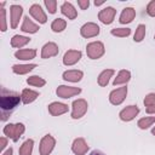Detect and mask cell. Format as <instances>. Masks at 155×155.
<instances>
[{
	"instance_id": "20",
	"label": "cell",
	"mask_w": 155,
	"mask_h": 155,
	"mask_svg": "<svg viewBox=\"0 0 155 155\" xmlns=\"http://www.w3.org/2000/svg\"><path fill=\"white\" fill-rule=\"evenodd\" d=\"M61 11H62V13H63L65 17H68V19H75L76 16H78V12H76L75 7H74L70 2H68V1H65V2L62 4Z\"/></svg>"
},
{
	"instance_id": "8",
	"label": "cell",
	"mask_w": 155,
	"mask_h": 155,
	"mask_svg": "<svg viewBox=\"0 0 155 155\" xmlns=\"http://www.w3.org/2000/svg\"><path fill=\"white\" fill-rule=\"evenodd\" d=\"M29 15H30L36 22H39L40 24H44V23H46V21H47V16H46V13L44 12V10L41 8V6H40L39 4H33V5L30 6V8H29Z\"/></svg>"
},
{
	"instance_id": "19",
	"label": "cell",
	"mask_w": 155,
	"mask_h": 155,
	"mask_svg": "<svg viewBox=\"0 0 155 155\" xmlns=\"http://www.w3.org/2000/svg\"><path fill=\"white\" fill-rule=\"evenodd\" d=\"M21 30L24 31V33L34 34V33H36V31L39 30V25L35 24V23L29 18V16H25V17L23 18V23H22V25H21Z\"/></svg>"
},
{
	"instance_id": "16",
	"label": "cell",
	"mask_w": 155,
	"mask_h": 155,
	"mask_svg": "<svg viewBox=\"0 0 155 155\" xmlns=\"http://www.w3.org/2000/svg\"><path fill=\"white\" fill-rule=\"evenodd\" d=\"M68 111V105L64 103H59V102H53L48 105V113L53 116H58L62 115L64 113Z\"/></svg>"
},
{
	"instance_id": "12",
	"label": "cell",
	"mask_w": 155,
	"mask_h": 155,
	"mask_svg": "<svg viewBox=\"0 0 155 155\" xmlns=\"http://www.w3.org/2000/svg\"><path fill=\"white\" fill-rule=\"evenodd\" d=\"M138 113H139V108L137 105H128L120 111L119 116L122 121H131L137 116Z\"/></svg>"
},
{
	"instance_id": "10",
	"label": "cell",
	"mask_w": 155,
	"mask_h": 155,
	"mask_svg": "<svg viewBox=\"0 0 155 155\" xmlns=\"http://www.w3.org/2000/svg\"><path fill=\"white\" fill-rule=\"evenodd\" d=\"M80 92H81V88L79 87H71V86H64V85L58 86V88L56 90L57 96L61 98H70L79 94Z\"/></svg>"
},
{
	"instance_id": "38",
	"label": "cell",
	"mask_w": 155,
	"mask_h": 155,
	"mask_svg": "<svg viewBox=\"0 0 155 155\" xmlns=\"http://www.w3.org/2000/svg\"><path fill=\"white\" fill-rule=\"evenodd\" d=\"M0 143H1V145H0V150L2 151V150L5 149V147H6V144H7V139H6L5 137H1V138H0Z\"/></svg>"
},
{
	"instance_id": "23",
	"label": "cell",
	"mask_w": 155,
	"mask_h": 155,
	"mask_svg": "<svg viewBox=\"0 0 155 155\" xmlns=\"http://www.w3.org/2000/svg\"><path fill=\"white\" fill-rule=\"evenodd\" d=\"M130 79H131V73L128 70H126V69H122V70H120L117 73V76L115 78L113 84H114V86L125 85V84H127L130 81Z\"/></svg>"
},
{
	"instance_id": "31",
	"label": "cell",
	"mask_w": 155,
	"mask_h": 155,
	"mask_svg": "<svg viewBox=\"0 0 155 155\" xmlns=\"http://www.w3.org/2000/svg\"><path fill=\"white\" fill-rule=\"evenodd\" d=\"M145 25L144 24H139L138 27H137V29H136V33H134V36H133V40L136 41V42H140L143 39H144V36H145Z\"/></svg>"
},
{
	"instance_id": "44",
	"label": "cell",
	"mask_w": 155,
	"mask_h": 155,
	"mask_svg": "<svg viewBox=\"0 0 155 155\" xmlns=\"http://www.w3.org/2000/svg\"><path fill=\"white\" fill-rule=\"evenodd\" d=\"M154 39H155V36H154Z\"/></svg>"
},
{
	"instance_id": "29",
	"label": "cell",
	"mask_w": 155,
	"mask_h": 155,
	"mask_svg": "<svg viewBox=\"0 0 155 155\" xmlns=\"http://www.w3.org/2000/svg\"><path fill=\"white\" fill-rule=\"evenodd\" d=\"M154 122H155V116H145V117L139 119V120H138V122H137V125H138V127H139V128L145 130V128L150 127Z\"/></svg>"
},
{
	"instance_id": "15",
	"label": "cell",
	"mask_w": 155,
	"mask_h": 155,
	"mask_svg": "<svg viewBox=\"0 0 155 155\" xmlns=\"http://www.w3.org/2000/svg\"><path fill=\"white\" fill-rule=\"evenodd\" d=\"M57 54H58V46L54 42H47V44L44 45V47L41 50V57L44 59L54 57Z\"/></svg>"
},
{
	"instance_id": "28",
	"label": "cell",
	"mask_w": 155,
	"mask_h": 155,
	"mask_svg": "<svg viewBox=\"0 0 155 155\" xmlns=\"http://www.w3.org/2000/svg\"><path fill=\"white\" fill-rule=\"evenodd\" d=\"M65 27H67V22H65L64 19H62V18H56V19L52 22V24H51V29H52L54 33H61V31H63V30L65 29Z\"/></svg>"
},
{
	"instance_id": "30",
	"label": "cell",
	"mask_w": 155,
	"mask_h": 155,
	"mask_svg": "<svg viewBox=\"0 0 155 155\" xmlns=\"http://www.w3.org/2000/svg\"><path fill=\"white\" fill-rule=\"evenodd\" d=\"M27 82H28V85H30V86H35V87H42V86L46 84V81H45L42 78L38 76V75L29 76V78L27 79Z\"/></svg>"
},
{
	"instance_id": "9",
	"label": "cell",
	"mask_w": 155,
	"mask_h": 155,
	"mask_svg": "<svg viewBox=\"0 0 155 155\" xmlns=\"http://www.w3.org/2000/svg\"><path fill=\"white\" fill-rule=\"evenodd\" d=\"M22 13H23V7L21 5L13 4V5L10 6V22H11V28L12 29L17 28Z\"/></svg>"
},
{
	"instance_id": "13",
	"label": "cell",
	"mask_w": 155,
	"mask_h": 155,
	"mask_svg": "<svg viewBox=\"0 0 155 155\" xmlns=\"http://www.w3.org/2000/svg\"><path fill=\"white\" fill-rule=\"evenodd\" d=\"M82 53L81 51H78V50H69L65 52L64 57H63V63L65 65H73L75 63H78L81 58Z\"/></svg>"
},
{
	"instance_id": "33",
	"label": "cell",
	"mask_w": 155,
	"mask_h": 155,
	"mask_svg": "<svg viewBox=\"0 0 155 155\" xmlns=\"http://www.w3.org/2000/svg\"><path fill=\"white\" fill-rule=\"evenodd\" d=\"M0 29L1 31H6L7 25H6V10L4 7L0 8Z\"/></svg>"
},
{
	"instance_id": "17",
	"label": "cell",
	"mask_w": 155,
	"mask_h": 155,
	"mask_svg": "<svg viewBox=\"0 0 155 155\" xmlns=\"http://www.w3.org/2000/svg\"><path fill=\"white\" fill-rule=\"evenodd\" d=\"M136 17V11L133 7H125L120 15V18H119V22L121 24H127V23H131Z\"/></svg>"
},
{
	"instance_id": "35",
	"label": "cell",
	"mask_w": 155,
	"mask_h": 155,
	"mask_svg": "<svg viewBox=\"0 0 155 155\" xmlns=\"http://www.w3.org/2000/svg\"><path fill=\"white\" fill-rule=\"evenodd\" d=\"M144 104L145 107H153L155 105V93H149L144 98Z\"/></svg>"
},
{
	"instance_id": "24",
	"label": "cell",
	"mask_w": 155,
	"mask_h": 155,
	"mask_svg": "<svg viewBox=\"0 0 155 155\" xmlns=\"http://www.w3.org/2000/svg\"><path fill=\"white\" fill-rule=\"evenodd\" d=\"M34 68H36V64H15L12 67V70L13 73L22 75V74H27L31 71Z\"/></svg>"
},
{
	"instance_id": "32",
	"label": "cell",
	"mask_w": 155,
	"mask_h": 155,
	"mask_svg": "<svg viewBox=\"0 0 155 155\" xmlns=\"http://www.w3.org/2000/svg\"><path fill=\"white\" fill-rule=\"evenodd\" d=\"M111 35L114 36H119V38H126L131 34V29L130 28H114L111 29Z\"/></svg>"
},
{
	"instance_id": "26",
	"label": "cell",
	"mask_w": 155,
	"mask_h": 155,
	"mask_svg": "<svg viewBox=\"0 0 155 155\" xmlns=\"http://www.w3.org/2000/svg\"><path fill=\"white\" fill-rule=\"evenodd\" d=\"M30 41V38L28 36H22V35H15L12 39H11V46L12 47H23L24 45H27L28 42Z\"/></svg>"
},
{
	"instance_id": "5",
	"label": "cell",
	"mask_w": 155,
	"mask_h": 155,
	"mask_svg": "<svg viewBox=\"0 0 155 155\" xmlns=\"http://www.w3.org/2000/svg\"><path fill=\"white\" fill-rule=\"evenodd\" d=\"M87 107H88L87 102L85 99H82V98L74 101L73 102L71 117L73 119H80V117H82L86 114V111H87Z\"/></svg>"
},
{
	"instance_id": "40",
	"label": "cell",
	"mask_w": 155,
	"mask_h": 155,
	"mask_svg": "<svg viewBox=\"0 0 155 155\" xmlns=\"http://www.w3.org/2000/svg\"><path fill=\"white\" fill-rule=\"evenodd\" d=\"M12 154H13V149H12V148H8L2 155H12Z\"/></svg>"
},
{
	"instance_id": "21",
	"label": "cell",
	"mask_w": 155,
	"mask_h": 155,
	"mask_svg": "<svg viewBox=\"0 0 155 155\" xmlns=\"http://www.w3.org/2000/svg\"><path fill=\"white\" fill-rule=\"evenodd\" d=\"M39 92L38 91H34V90H30V88H24L23 91H22V94H21V97H22V102L24 103V104H29V103H31V102H34L38 97H39Z\"/></svg>"
},
{
	"instance_id": "14",
	"label": "cell",
	"mask_w": 155,
	"mask_h": 155,
	"mask_svg": "<svg viewBox=\"0 0 155 155\" xmlns=\"http://www.w3.org/2000/svg\"><path fill=\"white\" fill-rule=\"evenodd\" d=\"M71 150L74 154L76 155H85L88 150V145L87 143L85 142L84 138H76L74 142H73V145H71Z\"/></svg>"
},
{
	"instance_id": "18",
	"label": "cell",
	"mask_w": 155,
	"mask_h": 155,
	"mask_svg": "<svg viewBox=\"0 0 155 155\" xmlns=\"http://www.w3.org/2000/svg\"><path fill=\"white\" fill-rule=\"evenodd\" d=\"M82 76H84V73L78 69H70V70H67L63 73V79L65 81H70V82H78L82 79Z\"/></svg>"
},
{
	"instance_id": "4",
	"label": "cell",
	"mask_w": 155,
	"mask_h": 155,
	"mask_svg": "<svg viewBox=\"0 0 155 155\" xmlns=\"http://www.w3.org/2000/svg\"><path fill=\"white\" fill-rule=\"evenodd\" d=\"M54 145H56V139L51 134L44 136L40 142V148H39L40 155H50L51 151L53 150Z\"/></svg>"
},
{
	"instance_id": "3",
	"label": "cell",
	"mask_w": 155,
	"mask_h": 155,
	"mask_svg": "<svg viewBox=\"0 0 155 155\" xmlns=\"http://www.w3.org/2000/svg\"><path fill=\"white\" fill-rule=\"evenodd\" d=\"M86 53L91 59H98L104 54V45L101 41L90 42L86 47Z\"/></svg>"
},
{
	"instance_id": "2",
	"label": "cell",
	"mask_w": 155,
	"mask_h": 155,
	"mask_svg": "<svg viewBox=\"0 0 155 155\" xmlns=\"http://www.w3.org/2000/svg\"><path fill=\"white\" fill-rule=\"evenodd\" d=\"M25 131V127L23 124L18 122V124H8L4 127V134L7 136L8 138H11L13 142H17L19 139V137L23 134V132Z\"/></svg>"
},
{
	"instance_id": "11",
	"label": "cell",
	"mask_w": 155,
	"mask_h": 155,
	"mask_svg": "<svg viewBox=\"0 0 155 155\" xmlns=\"http://www.w3.org/2000/svg\"><path fill=\"white\" fill-rule=\"evenodd\" d=\"M80 34L81 36L84 38H93V36H97L99 34V27L96 24V23H92V22H88L86 24H84L80 29Z\"/></svg>"
},
{
	"instance_id": "22",
	"label": "cell",
	"mask_w": 155,
	"mask_h": 155,
	"mask_svg": "<svg viewBox=\"0 0 155 155\" xmlns=\"http://www.w3.org/2000/svg\"><path fill=\"white\" fill-rule=\"evenodd\" d=\"M35 56H36V50H33V48H23L15 53V57L18 59H22V61L33 59V58H35Z\"/></svg>"
},
{
	"instance_id": "43",
	"label": "cell",
	"mask_w": 155,
	"mask_h": 155,
	"mask_svg": "<svg viewBox=\"0 0 155 155\" xmlns=\"http://www.w3.org/2000/svg\"><path fill=\"white\" fill-rule=\"evenodd\" d=\"M151 133H153V134H154V136H155V127H154V128H153V130H151Z\"/></svg>"
},
{
	"instance_id": "42",
	"label": "cell",
	"mask_w": 155,
	"mask_h": 155,
	"mask_svg": "<svg viewBox=\"0 0 155 155\" xmlns=\"http://www.w3.org/2000/svg\"><path fill=\"white\" fill-rule=\"evenodd\" d=\"M103 4H104V1H97V0L94 1V5H96V6H101V5H103Z\"/></svg>"
},
{
	"instance_id": "6",
	"label": "cell",
	"mask_w": 155,
	"mask_h": 155,
	"mask_svg": "<svg viewBox=\"0 0 155 155\" xmlns=\"http://www.w3.org/2000/svg\"><path fill=\"white\" fill-rule=\"evenodd\" d=\"M126 94H127V87H126V86L119 87V88H116V90H114V91L110 92V94H109V101H110L111 104L119 105V104H121V103L125 101Z\"/></svg>"
},
{
	"instance_id": "39",
	"label": "cell",
	"mask_w": 155,
	"mask_h": 155,
	"mask_svg": "<svg viewBox=\"0 0 155 155\" xmlns=\"http://www.w3.org/2000/svg\"><path fill=\"white\" fill-rule=\"evenodd\" d=\"M147 113H148V114L155 113V105H153V107H147Z\"/></svg>"
},
{
	"instance_id": "27",
	"label": "cell",
	"mask_w": 155,
	"mask_h": 155,
	"mask_svg": "<svg viewBox=\"0 0 155 155\" xmlns=\"http://www.w3.org/2000/svg\"><path fill=\"white\" fill-rule=\"evenodd\" d=\"M33 147H34V140L33 139H27L19 148L18 153L19 155H31L33 151Z\"/></svg>"
},
{
	"instance_id": "34",
	"label": "cell",
	"mask_w": 155,
	"mask_h": 155,
	"mask_svg": "<svg viewBox=\"0 0 155 155\" xmlns=\"http://www.w3.org/2000/svg\"><path fill=\"white\" fill-rule=\"evenodd\" d=\"M45 6L47 7L50 13H56L57 11V1L56 0H45Z\"/></svg>"
},
{
	"instance_id": "7",
	"label": "cell",
	"mask_w": 155,
	"mask_h": 155,
	"mask_svg": "<svg viewBox=\"0 0 155 155\" xmlns=\"http://www.w3.org/2000/svg\"><path fill=\"white\" fill-rule=\"evenodd\" d=\"M115 15H116V10L111 6H107V7H104L103 10L99 11L98 19L104 24H110V23H113L114 18H115Z\"/></svg>"
},
{
	"instance_id": "37",
	"label": "cell",
	"mask_w": 155,
	"mask_h": 155,
	"mask_svg": "<svg viewBox=\"0 0 155 155\" xmlns=\"http://www.w3.org/2000/svg\"><path fill=\"white\" fill-rule=\"evenodd\" d=\"M78 5L80 6L81 10H86V8L90 6V1H88V0H79V1H78Z\"/></svg>"
},
{
	"instance_id": "25",
	"label": "cell",
	"mask_w": 155,
	"mask_h": 155,
	"mask_svg": "<svg viewBox=\"0 0 155 155\" xmlns=\"http://www.w3.org/2000/svg\"><path fill=\"white\" fill-rule=\"evenodd\" d=\"M113 74H114V70L113 69H105V70H103L98 75V85L102 86V87L107 86L108 82H109V79L113 76Z\"/></svg>"
},
{
	"instance_id": "36",
	"label": "cell",
	"mask_w": 155,
	"mask_h": 155,
	"mask_svg": "<svg viewBox=\"0 0 155 155\" xmlns=\"http://www.w3.org/2000/svg\"><path fill=\"white\" fill-rule=\"evenodd\" d=\"M147 13L150 17H155V0H151L147 6Z\"/></svg>"
},
{
	"instance_id": "1",
	"label": "cell",
	"mask_w": 155,
	"mask_h": 155,
	"mask_svg": "<svg viewBox=\"0 0 155 155\" xmlns=\"http://www.w3.org/2000/svg\"><path fill=\"white\" fill-rule=\"evenodd\" d=\"M22 101V97L12 91H7L5 87L1 88V97H0V107H1V120L5 121L7 119V113H11L19 102Z\"/></svg>"
},
{
	"instance_id": "41",
	"label": "cell",
	"mask_w": 155,
	"mask_h": 155,
	"mask_svg": "<svg viewBox=\"0 0 155 155\" xmlns=\"http://www.w3.org/2000/svg\"><path fill=\"white\" fill-rule=\"evenodd\" d=\"M91 155H104V154H102L101 151H97V150H94V151H92V153H91Z\"/></svg>"
}]
</instances>
